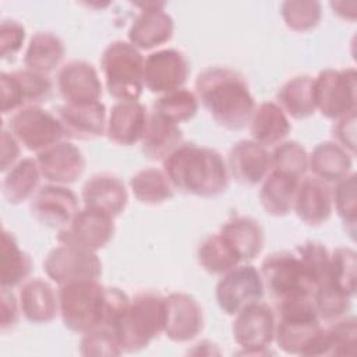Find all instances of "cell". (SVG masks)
Instances as JSON below:
<instances>
[{"label": "cell", "instance_id": "obj_1", "mask_svg": "<svg viewBox=\"0 0 357 357\" xmlns=\"http://www.w3.org/2000/svg\"><path fill=\"white\" fill-rule=\"evenodd\" d=\"M195 95L220 127L237 131L248 126L255 109L244 77L226 67H209L195 79Z\"/></svg>", "mask_w": 357, "mask_h": 357}, {"label": "cell", "instance_id": "obj_2", "mask_svg": "<svg viewBox=\"0 0 357 357\" xmlns=\"http://www.w3.org/2000/svg\"><path fill=\"white\" fill-rule=\"evenodd\" d=\"M163 172L174 190L211 198L229 185V170L222 155L212 148L181 144L165 160Z\"/></svg>", "mask_w": 357, "mask_h": 357}, {"label": "cell", "instance_id": "obj_3", "mask_svg": "<svg viewBox=\"0 0 357 357\" xmlns=\"http://www.w3.org/2000/svg\"><path fill=\"white\" fill-rule=\"evenodd\" d=\"M165 325V297L156 293H139L128 301L112 325L123 351H138L146 347Z\"/></svg>", "mask_w": 357, "mask_h": 357}, {"label": "cell", "instance_id": "obj_4", "mask_svg": "<svg viewBox=\"0 0 357 357\" xmlns=\"http://www.w3.org/2000/svg\"><path fill=\"white\" fill-rule=\"evenodd\" d=\"M59 312L64 326L73 332L106 326L109 314V287L98 280H81L60 286Z\"/></svg>", "mask_w": 357, "mask_h": 357}, {"label": "cell", "instance_id": "obj_5", "mask_svg": "<svg viewBox=\"0 0 357 357\" xmlns=\"http://www.w3.org/2000/svg\"><path fill=\"white\" fill-rule=\"evenodd\" d=\"M278 314L273 339L278 347L287 354L311 357L315 342L322 332L312 297L278 303Z\"/></svg>", "mask_w": 357, "mask_h": 357}, {"label": "cell", "instance_id": "obj_6", "mask_svg": "<svg viewBox=\"0 0 357 357\" xmlns=\"http://www.w3.org/2000/svg\"><path fill=\"white\" fill-rule=\"evenodd\" d=\"M144 64L139 49L130 42L109 43L100 57L107 92L117 100H138L145 86Z\"/></svg>", "mask_w": 357, "mask_h": 357}, {"label": "cell", "instance_id": "obj_7", "mask_svg": "<svg viewBox=\"0 0 357 357\" xmlns=\"http://www.w3.org/2000/svg\"><path fill=\"white\" fill-rule=\"evenodd\" d=\"M265 289L276 303L312 297L315 283L298 255L276 251L265 257L259 269Z\"/></svg>", "mask_w": 357, "mask_h": 357}, {"label": "cell", "instance_id": "obj_8", "mask_svg": "<svg viewBox=\"0 0 357 357\" xmlns=\"http://www.w3.org/2000/svg\"><path fill=\"white\" fill-rule=\"evenodd\" d=\"M317 110L322 116L337 120L356 112L357 73L356 68H325L314 78Z\"/></svg>", "mask_w": 357, "mask_h": 357}, {"label": "cell", "instance_id": "obj_9", "mask_svg": "<svg viewBox=\"0 0 357 357\" xmlns=\"http://www.w3.org/2000/svg\"><path fill=\"white\" fill-rule=\"evenodd\" d=\"M276 319L272 308L261 301L252 303L236 314L233 339L243 356H266L275 339Z\"/></svg>", "mask_w": 357, "mask_h": 357}, {"label": "cell", "instance_id": "obj_10", "mask_svg": "<svg viewBox=\"0 0 357 357\" xmlns=\"http://www.w3.org/2000/svg\"><path fill=\"white\" fill-rule=\"evenodd\" d=\"M8 130L22 146L36 153L66 137L57 116L38 105L17 110L10 119Z\"/></svg>", "mask_w": 357, "mask_h": 357}, {"label": "cell", "instance_id": "obj_11", "mask_svg": "<svg viewBox=\"0 0 357 357\" xmlns=\"http://www.w3.org/2000/svg\"><path fill=\"white\" fill-rule=\"evenodd\" d=\"M264 293L259 271L248 264H238L225 272L215 289L218 305L227 315H236L247 305L261 301Z\"/></svg>", "mask_w": 357, "mask_h": 357}, {"label": "cell", "instance_id": "obj_12", "mask_svg": "<svg viewBox=\"0 0 357 357\" xmlns=\"http://www.w3.org/2000/svg\"><path fill=\"white\" fill-rule=\"evenodd\" d=\"M43 271L52 282L63 286L81 280H98L102 275V262L96 252L60 244L46 255Z\"/></svg>", "mask_w": 357, "mask_h": 357}, {"label": "cell", "instance_id": "obj_13", "mask_svg": "<svg viewBox=\"0 0 357 357\" xmlns=\"http://www.w3.org/2000/svg\"><path fill=\"white\" fill-rule=\"evenodd\" d=\"M114 218L92 208L84 206L59 230L57 241L86 251L102 250L114 236Z\"/></svg>", "mask_w": 357, "mask_h": 357}, {"label": "cell", "instance_id": "obj_14", "mask_svg": "<svg viewBox=\"0 0 357 357\" xmlns=\"http://www.w3.org/2000/svg\"><path fill=\"white\" fill-rule=\"evenodd\" d=\"M1 113L17 112L25 106L46 102L52 95V82L47 75L28 68L0 74Z\"/></svg>", "mask_w": 357, "mask_h": 357}, {"label": "cell", "instance_id": "obj_15", "mask_svg": "<svg viewBox=\"0 0 357 357\" xmlns=\"http://www.w3.org/2000/svg\"><path fill=\"white\" fill-rule=\"evenodd\" d=\"M190 75V63L177 49H160L146 56L144 84L153 93H167L183 88Z\"/></svg>", "mask_w": 357, "mask_h": 357}, {"label": "cell", "instance_id": "obj_16", "mask_svg": "<svg viewBox=\"0 0 357 357\" xmlns=\"http://www.w3.org/2000/svg\"><path fill=\"white\" fill-rule=\"evenodd\" d=\"M141 10L128 28V42L139 50H149L169 42L174 21L162 1L135 3Z\"/></svg>", "mask_w": 357, "mask_h": 357}, {"label": "cell", "instance_id": "obj_17", "mask_svg": "<svg viewBox=\"0 0 357 357\" xmlns=\"http://www.w3.org/2000/svg\"><path fill=\"white\" fill-rule=\"evenodd\" d=\"M29 211L40 225L60 230L79 211L78 197L67 185L50 183L35 192Z\"/></svg>", "mask_w": 357, "mask_h": 357}, {"label": "cell", "instance_id": "obj_18", "mask_svg": "<svg viewBox=\"0 0 357 357\" xmlns=\"http://www.w3.org/2000/svg\"><path fill=\"white\" fill-rule=\"evenodd\" d=\"M204 328V311L198 301L187 293H170L165 297L163 333L177 343L195 339Z\"/></svg>", "mask_w": 357, "mask_h": 357}, {"label": "cell", "instance_id": "obj_19", "mask_svg": "<svg viewBox=\"0 0 357 357\" xmlns=\"http://www.w3.org/2000/svg\"><path fill=\"white\" fill-rule=\"evenodd\" d=\"M42 177L52 184L67 185L77 181L85 170V158L81 149L70 141H60L36 156Z\"/></svg>", "mask_w": 357, "mask_h": 357}, {"label": "cell", "instance_id": "obj_20", "mask_svg": "<svg viewBox=\"0 0 357 357\" xmlns=\"http://www.w3.org/2000/svg\"><path fill=\"white\" fill-rule=\"evenodd\" d=\"M64 130V135L73 139H95L106 132V109L98 102L64 103L54 113Z\"/></svg>", "mask_w": 357, "mask_h": 357}, {"label": "cell", "instance_id": "obj_21", "mask_svg": "<svg viewBox=\"0 0 357 357\" xmlns=\"http://www.w3.org/2000/svg\"><path fill=\"white\" fill-rule=\"evenodd\" d=\"M57 89L66 103L98 102L102 96V82L98 71L84 60H71L60 68Z\"/></svg>", "mask_w": 357, "mask_h": 357}, {"label": "cell", "instance_id": "obj_22", "mask_svg": "<svg viewBox=\"0 0 357 357\" xmlns=\"http://www.w3.org/2000/svg\"><path fill=\"white\" fill-rule=\"evenodd\" d=\"M229 174L238 183L255 185L271 170V153L254 139L237 141L227 155Z\"/></svg>", "mask_w": 357, "mask_h": 357}, {"label": "cell", "instance_id": "obj_23", "mask_svg": "<svg viewBox=\"0 0 357 357\" xmlns=\"http://www.w3.org/2000/svg\"><path fill=\"white\" fill-rule=\"evenodd\" d=\"M146 107L138 100H119L109 113L106 123L107 138L123 146L139 142L148 123Z\"/></svg>", "mask_w": 357, "mask_h": 357}, {"label": "cell", "instance_id": "obj_24", "mask_svg": "<svg viewBox=\"0 0 357 357\" xmlns=\"http://www.w3.org/2000/svg\"><path fill=\"white\" fill-rule=\"evenodd\" d=\"M293 209L297 218L305 225L319 226L325 223L333 209L332 190L328 183L315 176H308L298 181Z\"/></svg>", "mask_w": 357, "mask_h": 357}, {"label": "cell", "instance_id": "obj_25", "mask_svg": "<svg viewBox=\"0 0 357 357\" xmlns=\"http://www.w3.org/2000/svg\"><path fill=\"white\" fill-rule=\"evenodd\" d=\"M81 195L84 206L102 211L113 218L119 216L128 202L126 184L109 173L93 174L82 185Z\"/></svg>", "mask_w": 357, "mask_h": 357}, {"label": "cell", "instance_id": "obj_26", "mask_svg": "<svg viewBox=\"0 0 357 357\" xmlns=\"http://www.w3.org/2000/svg\"><path fill=\"white\" fill-rule=\"evenodd\" d=\"M18 301L21 312L32 324H47L59 312V296L52 284L40 278L24 282Z\"/></svg>", "mask_w": 357, "mask_h": 357}, {"label": "cell", "instance_id": "obj_27", "mask_svg": "<svg viewBox=\"0 0 357 357\" xmlns=\"http://www.w3.org/2000/svg\"><path fill=\"white\" fill-rule=\"evenodd\" d=\"M219 233L230 244L240 261L254 259L264 248V230L252 218L233 216L222 225Z\"/></svg>", "mask_w": 357, "mask_h": 357}, {"label": "cell", "instance_id": "obj_28", "mask_svg": "<svg viewBox=\"0 0 357 357\" xmlns=\"http://www.w3.org/2000/svg\"><path fill=\"white\" fill-rule=\"evenodd\" d=\"M251 139L262 146H272L282 142L291 130L287 114L275 102L259 103L248 121Z\"/></svg>", "mask_w": 357, "mask_h": 357}, {"label": "cell", "instance_id": "obj_29", "mask_svg": "<svg viewBox=\"0 0 357 357\" xmlns=\"http://www.w3.org/2000/svg\"><path fill=\"white\" fill-rule=\"evenodd\" d=\"M181 139L183 131L178 124L153 110L148 117L141 148L144 155L149 159L165 160L181 145Z\"/></svg>", "mask_w": 357, "mask_h": 357}, {"label": "cell", "instance_id": "obj_30", "mask_svg": "<svg viewBox=\"0 0 357 357\" xmlns=\"http://www.w3.org/2000/svg\"><path fill=\"white\" fill-rule=\"evenodd\" d=\"M351 156L335 141H324L308 155V169L325 183H337L351 173Z\"/></svg>", "mask_w": 357, "mask_h": 357}, {"label": "cell", "instance_id": "obj_31", "mask_svg": "<svg viewBox=\"0 0 357 357\" xmlns=\"http://www.w3.org/2000/svg\"><path fill=\"white\" fill-rule=\"evenodd\" d=\"M64 54V43L56 33L39 31L29 39L24 54V64L31 71L47 75L60 66Z\"/></svg>", "mask_w": 357, "mask_h": 357}, {"label": "cell", "instance_id": "obj_32", "mask_svg": "<svg viewBox=\"0 0 357 357\" xmlns=\"http://www.w3.org/2000/svg\"><path fill=\"white\" fill-rule=\"evenodd\" d=\"M262 181L259 202L265 212L272 216L287 215L293 209L294 194L300 180L289 174L271 170Z\"/></svg>", "mask_w": 357, "mask_h": 357}, {"label": "cell", "instance_id": "obj_33", "mask_svg": "<svg viewBox=\"0 0 357 357\" xmlns=\"http://www.w3.org/2000/svg\"><path fill=\"white\" fill-rule=\"evenodd\" d=\"M328 328H322L311 357L317 356H351L357 343V321L354 317H343Z\"/></svg>", "mask_w": 357, "mask_h": 357}, {"label": "cell", "instance_id": "obj_34", "mask_svg": "<svg viewBox=\"0 0 357 357\" xmlns=\"http://www.w3.org/2000/svg\"><path fill=\"white\" fill-rule=\"evenodd\" d=\"M278 105L282 110L297 120L307 119L317 112L314 98V78L297 75L286 81L278 92Z\"/></svg>", "mask_w": 357, "mask_h": 357}, {"label": "cell", "instance_id": "obj_35", "mask_svg": "<svg viewBox=\"0 0 357 357\" xmlns=\"http://www.w3.org/2000/svg\"><path fill=\"white\" fill-rule=\"evenodd\" d=\"M40 169L36 159L24 158L6 172L3 178V195L10 204H21L35 195L39 190Z\"/></svg>", "mask_w": 357, "mask_h": 357}, {"label": "cell", "instance_id": "obj_36", "mask_svg": "<svg viewBox=\"0 0 357 357\" xmlns=\"http://www.w3.org/2000/svg\"><path fill=\"white\" fill-rule=\"evenodd\" d=\"M32 271V259L29 254L20 248L13 233L3 230L1 234V287L13 289L26 280Z\"/></svg>", "mask_w": 357, "mask_h": 357}, {"label": "cell", "instance_id": "obj_37", "mask_svg": "<svg viewBox=\"0 0 357 357\" xmlns=\"http://www.w3.org/2000/svg\"><path fill=\"white\" fill-rule=\"evenodd\" d=\"M130 188L137 201L145 205H159L174 197V188L163 170L146 167L130 178Z\"/></svg>", "mask_w": 357, "mask_h": 357}, {"label": "cell", "instance_id": "obj_38", "mask_svg": "<svg viewBox=\"0 0 357 357\" xmlns=\"http://www.w3.org/2000/svg\"><path fill=\"white\" fill-rule=\"evenodd\" d=\"M197 258L202 269L211 275H223L241 262L220 233L211 234L201 241Z\"/></svg>", "mask_w": 357, "mask_h": 357}, {"label": "cell", "instance_id": "obj_39", "mask_svg": "<svg viewBox=\"0 0 357 357\" xmlns=\"http://www.w3.org/2000/svg\"><path fill=\"white\" fill-rule=\"evenodd\" d=\"M312 301L318 318L325 322H335L343 318L351 305V297L342 291L329 279L315 287Z\"/></svg>", "mask_w": 357, "mask_h": 357}, {"label": "cell", "instance_id": "obj_40", "mask_svg": "<svg viewBox=\"0 0 357 357\" xmlns=\"http://www.w3.org/2000/svg\"><path fill=\"white\" fill-rule=\"evenodd\" d=\"M153 110L166 119L180 124L191 120L198 112V98L195 92L185 88H180L167 93H163L156 99Z\"/></svg>", "mask_w": 357, "mask_h": 357}, {"label": "cell", "instance_id": "obj_41", "mask_svg": "<svg viewBox=\"0 0 357 357\" xmlns=\"http://www.w3.org/2000/svg\"><path fill=\"white\" fill-rule=\"evenodd\" d=\"M342 291L353 298L357 282V255L350 247H337L331 252L328 278Z\"/></svg>", "mask_w": 357, "mask_h": 357}, {"label": "cell", "instance_id": "obj_42", "mask_svg": "<svg viewBox=\"0 0 357 357\" xmlns=\"http://www.w3.org/2000/svg\"><path fill=\"white\" fill-rule=\"evenodd\" d=\"M308 169V153L297 141H282L271 152V170L300 180Z\"/></svg>", "mask_w": 357, "mask_h": 357}, {"label": "cell", "instance_id": "obj_43", "mask_svg": "<svg viewBox=\"0 0 357 357\" xmlns=\"http://www.w3.org/2000/svg\"><path fill=\"white\" fill-rule=\"evenodd\" d=\"M280 14L287 28L296 32L314 29L322 17L319 1L314 0H287L280 6Z\"/></svg>", "mask_w": 357, "mask_h": 357}, {"label": "cell", "instance_id": "obj_44", "mask_svg": "<svg viewBox=\"0 0 357 357\" xmlns=\"http://www.w3.org/2000/svg\"><path fill=\"white\" fill-rule=\"evenodd\" d=\"M356 174L350 173L344 178L336 183L332 191V199L335 209L342 222L349 226V231L353 236L357 219V198H356Z\"/></svg>", "mask_w": 357, "mask_h": 357}, {"label": "cell", "instance_id": "obj_45", "mask_svg": "<svg viewBox=\"0 0 357 357\" xmlns=\"http://www.w3.org/2000/svg\"><path fill=\"white\" fill-rule=\"evenodd\" d=\"M296 254L312 278L315 287L326 280L329 273L331 254L324 244L318 241H305L296 248Z\"/></svg>", "mask_w": 357, "mask_h": 357}, {"label": "cell", "instance_id": "obj_46", "mask_svg": "<svg viewBox=\"0 0 357 357\" xmlns=\"http://www.w3.org/2000/svg\"><path fill=\"white\" fill-rule=\"evenodd\" d=\"M79 353L82 356H120L123 350L112 329L99 326L82 333Z\"/></svg>", "mask_w": 357, "mask_h": 357}, {"label": "cell", "instance_id": "obj_47", "mask_svg": "<svg viewBox=\"0 0 357 357\" xmlns=\"http://www.w3.org/2000/svg\"><path fill=\"white\" fill-rule=\"evenodd\" d=\"M25 28L15 20H3L0 24V54L1 59H13L22 47Z\"/></svg>", "mask_w": 357, "mask_h": 357}, {"label": "cell", "instance_id": "obj_48", "mask_svg": "<svg viewBox=\"0 0 357 357\" xmlns=\"http://www.w3.org/2000/svg\"><path fill=\"white\" fill-rule=\"evenodd\" d=\"M335 142L349 153L356 152V112L337 119L332 127Z\"/></svg>", "mask_w": 357, "mask_h": 357}, {"label": "cell", "instance_id": "obj_49", "mask_svg": "<svg viewBox=\"0 0 357 357\" xmlns=\"http://www.w3.org/2000/svg\"><path fill=\"white\" fill-rule=\"evenodd\" d=\"M0 300H1V321H0V326H1V331L4 332V331L13 328L17 324L18 314H20L21 308H20V301H17V298L13 294L11 289L1 287Z\"/></svg>", "mask_w": 357, "mask_h": 357}, {"label": "cell", "instance_id": "obj_50", "mask_svg": "<svg viewBox=\"0 0 357 357\" xmlns=\"http://www.w3.org/2000/svg\"><path fill=\"white\" fill-rule=\"evenodd\" d=\"M21 148L18 139L11 134L10 130H1V172L11 169L20 158Z\"/></svg>", "mask_w": 357, "mask_h": 357}]
</instances>
